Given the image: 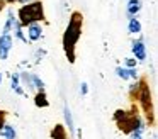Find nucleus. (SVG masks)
<instances>
[{
	"label": "nucleus",
	"mask_w": 158,
	"mask_h": 139,
	"mask_svg": "<svg viewBox=\"0 0 158 139\" xmlns=\"http://www.w3.org/2000/svg\"><path fill=\"white\" fill-rule=\"evenodd\" d=\"M14 24H15V17H14V14H9V17H7V20H5V24H4V29H2V34H10V31H12V27H14Z\"/></svg>",
	"instance_id": "nucleus-16"
},
{
	"label": "nucleus",
	"mask_w": 158,
	"mask_h": 139,
	"mask_svg": "<svg viewBox=\"0 0 158 139\" xmlns=\"http://www.w3.org/2000/svg\"><path fill=\"white\" fill-rule=\"evenodd\" d=\"M63 115H65V127H68V132L70 134H73L75 132V124H73V115L72 112H70L68 105H65V108H63Z\"/></svg>",
	"instance_id": "nucleus-12"
},
{
	"label": "nucleus",
	"mask_w": 158,
	"mask_h": 139,
	"mask_svg": "<svg viewBox=\"0 0 158 139\" xmlns=\"http://www.w3.org/2000/svg\"><path fill=\"white\" fill-rule=\"evenodd\" d=\"M133 54H134V59L138 61L146 59V46H144L143 39H138L133 43Z\"/></svg>",
	"instance_id": "nucleus-6"
},
{
	"label": "nucleus",
	"mask_w": 158,
	"mask_h": 139,
	"mask_svg": "<svg viewBox=\"0 0 158 139\" xmlns=\"http://www.w3.org/2000/svg\"><path fill=\"white\" fill-rule=\"evenodd\" d=\"M114 122H116L117 129L121 132L129 136L131 132H143L144 131V121L141 119V115L138 114L136 108H131V110H123V108H117L114 112Z\"/></svg>",
	"instance_id": "nucleus-2"
},
{
	"label": "nucleus",
	"mask_w": 158,
	"mask_h": 139,
	"mask_svg": "<svg viewBox=\"0 0 158 139\" xmlns=\"http://www.w3.org/2000/svg\"><path fill=\"white\" fill-rule=\"evenodd\" d=\"M0 136L4 139H17V131L14 129V125L5 124L4 127H2V131H0Z\"/></svg>",
	"instance_id": "nucleus-13"
},
{
	"label": "nucleus",
	"mask_w": 158,
	"mask_h": 139,
	"mask_svg": "<svg viewBox=\"0 0 158 139\" xmlns=\"http://www.w3.org/2000/svg\"><path fill=\"white\" fill-rule=\"evenodd\" d=\"M44 19H46V14H44V5H43L41 0L29 2L17 10V22L22 27H27L31 24H39Z\"/></svg>",
	"instance_id": "nucleus-4"
},
{
	"label": "nucleus",
	"mask_w": 158,
	"mask_h": 139,
	"mask_svg": "<svg viewBox=\"0 0 158 139\" xmlns=\"http://www.w3.org/2000/svg\"><path fill=\"white\" fill-rule=\"evenodd\" d=\"M12 44H14V41H12L10 34H2L0 36V59H7L9 58Z\"/></svg>",
	"instance_id": "nucleus-5"
},
{
	"label": "nucleus",
	"mask_w": 158,
	"mask_h": 139,
	"mask_svg": "<svg viewBox=\"0 0 158 139\" xmlns=\"http://www.w3.org/2000/svg\"><path fill=\"white\" fill-rule=\"evenodd\" d=\"M12 31H15V37H17V39H21L22 43H27V37H26L24 32H22V26L17 22V20H15V24H14V27H12Z\"/></svg>",
	"instance_id": "nucleus-18"
},
{
	"label": "nucleus",
	"mask_w": 158,
	"mask_h": 139,
	"mask_svg": "<svg viewBox=\"0 0 158 139\" xmlns=\"http://www.w3.org/2000/svg\"><path fill=\"white\" fill-rule=\"evenodd\" d=\"M126 68H136V59H134V58H127L126 59Z\"/></svg>",
	"instance_id": "nucleus-20"
},
{
	"label": "nucleus",
	"mask_w": 158,
	"mask_h": 139,
	"mask_svg": "<svg viewBox=\"0 0 158 139\" xmlns=\"http://www.w3.org/2000/svg\"><path fill=\"white\" fill-rule=\"evenodd\" d=\"M51 139H68V132L63 124H56L51 129Z\"/></svg>",
	"instance_id": "nucleus-10"
},
{
	"label": "nucleus",
	"mask_w": 158,
	"mask_h": 139,
	"mask_svg": "<svg viewBox=\"0 0 158 139\" xmlns=\"http://www.w3.org/2000/svg\"><path fill=\"white\" fill-rule=\"evenodd\" d=\"M5 5H7V3H5V0H0V12L5 9Z\"/></svg>",
	"instance_id": "nucleus-23"
},
{
	"label": "nucleus",
	"mask_w": 158,
	"mask_h": 139,
	"mask_svg": "<svg viewBox=\"0 0 158 139\" xmlns=\"http://www.w3.org/2000/svg\"><path fill=\"white\" fill-rule=\"evenodd\" d=\"M116 75L119 78H123V80H129V78L138 80V70L136 68H121V66H117L116 68Z\"/></svg>",
	"instance_id": "nucleus-8"
},
{
	"label": "nucleus",
	"mask_w": 158,
	"mask_h": 139,
	"mask_svg": "<svg viewBox=\"0 0 158 139\" xmlns=\"http://www.w3.org/2000/svg\"><path fill=\"white\" fill-rule=\"evenodd\" d=\"M7 124V110H4V108H0V131H2V127Z\"/></svg>",
	"instance_id": "nucleus-19"
},
{
	"label": "nucleus",
	"mask_w": 158,
	"mask_h": 139,
	"mask_svg": "<svg viewBox=\"0 0 158 139\" xmlns=\"http://www.w3.org/2000/svg\"><path fill=\"white\" fill-rule=\"evenodd\" d=\"M17 2H19V3H24V5H26V3H29V2H34V0H17Z\"/></svg>",
	"instance_id": "nucleus-24"
},
{
	"label": "nucleus",
	"mask_w": 158,
	"mask_h": 139,
	"mask_svg": "<svg viewBox=\"0 0 158 139\" xmlns=\"http://www.w3.org/2000/svg\"><path fill=\"white\" fill-rule=\"evenodd\" d=\"M136 102L139 104L141 112L144 115V121L148 125H155V107H153V97L148 80L144 76L138 78V93H136Z\"/></svg>",
	"instance_id": "nucleus-3"
},
{
	"label": "nucleus",
	"mask_w": 158,
	"mask_h": 139,
	"mask_svg": "<svg viewBox=\"0 0 158 139\" xmlns=\"http://www.w3.org/2000/svg\"><path fill=\"white\" fill-rule=\"evenodd\" d=\"M10 87H12V90H14L17 95H24L26 93L24 88L21 87V78H19V73H14L10 76Z\"/></svg>",
	"instance_id": "nucleus-14"
},
{
	"label": "nucleus",
	"mask_w": 158,
	"mask_h": 139,
	"mask_svg": "<svg viewBox=\"0 0 158 139\" xmlns=\"http://www.w3.org/2000/svg\"><path fill=\"white\" fill-rule=\"evenodd\" d=\"M14 2H17V0H5V3H14Z\"/></svg>",
	"instance_id": "nucleus-25"
},
{
	"label": "nucleus",
	"mask_w": 158,
	"mask_h": 139,
	"mask_svg": "<svg viewBox=\"0 0 158 139\" xmlns=\"http://www.w3.org/2000/svg\"><path fill=\"white\" fill-rule=\"evenodd\" d=\"M80 92H82V95H87V93H89V87H87V83H82Z\"/></svg>",
	"instance_id": "nucleus-22"
},
{
	"label": "nucleus",
	"mask_w": 158,
	"mask_h": 139,
	"mask_svg": "<svg viewBox=\"0 0 158 139\" xmlns=\"http://www.w3.org/2000/svg\"><path fill=\"white\" fill-rule=\"evenodd\" d=\"M34 105H36V107H39V108L49 107V100H48V95L44 93V90L36 92V95H34Z\"/></svg>",
	"instance_id": "nucleus-11"
},
{
	"label": "nucleus",
	"mask_w": 158,
	"mask_h": 139,
	"mask_svg": "<svg viewBox=\"0 0 158 139\" xmlns=\"http://www.w3.org/2000/svg\"><path fill=\"white\" fill-rule=\"evenodd\" d=\"M129 137L131 139H143V132H131Z\"/></svg>",
	"instance_id": "nucleus-21"
},
{
	"label": "nucleus",
	"mask_w": 158,
	"mask_h": 139,
	"mask_svg": "<svg viewBox=\"0 0 158 139\" xmlns=\"http://www.w3.org/2000/svg\"><path fill=\"white\" fill-rule=\"evenodd\" d=\"M43 36V27L41 24H31V26H27V39L31 41V43H36V41H39Z\"/></svg>",
	"instance_id": "nucleus-7"
},
{
	"label": "nucleus",
	"mask_w": 158,
	"mask_h": 139,
	"mask_svg": "<svg viewBox=\"0 0 158 139\" xmlns=\"http://www.w3.org/2000/svg\"><path fill=\"white\" fill-rule=\"evenodd\" d=\"M31 85H32V90H34V88L38 92L44 90V81H43L38 75H31Z\"/></svg>",
	"instance_id": "nucleus-17"
},
{
	"label": "nucleus",
	"mask_w": 158,
	"mask_h": 139,
	"mask_svg": "<svg viewBox=\"0 0 158 139\" xmlns=\"http://www.w3.org/2000/svg\"><path fill=\"white\" fill-rule=\"evenodd\" d=\"M141 7H143V3H141V0H127L126 3V10H127V15L129 17H134L139 14Z\"/></svg>",
	"instance_id": "nucleus-9"
},
{
	"label": "nucleus",
	"mask_w": 158,
	"mask_h": 139,
	"mask_svg": "<svg viewBox=\"0 0 158 139\" xmlns=\"http://www.w3.org/2000/svg\"><path fill=\"white\" fill-rule=\"evenodd\" d=\"M127 31L131 34H139L141 32V22L136 17H129V24H127Z\"/></svg>",
	"instance_id": "nucleus-15"
},
{
	"label": "nucleus",
	"mask_w": 158,
	"mask_h": 139,
	"mask_svg": "<svg viewBox=\"0 0 158 139\" xmlns=\"http://www.w3.org/2000/svg\"><path fill=\"white\" fill-rule=\"evenodd\" d=\"M82 29H83V15L82 12L75 10L70 15L68 26H66L65 32H63V51H65L68 63L72 64L77 59V44H78L80 36H82Z\"/></svg>",
	"instance_id": "nucleus-1"
},
{
	"label": "nucleus",
	"mask_w": 158,
	"mask_h": 139,
	"mask_svg": "<svg viewBox=\"0 0 158 139\" xmlns=\"http://www.w3.org/2000/svg\"><path fill=\"white\" fill-rule=\"evenodd\" d=\"M0 83H2V73H0Z\"/></svg>",
	"instance_id": "nucleus-26"
}]
</instances>
